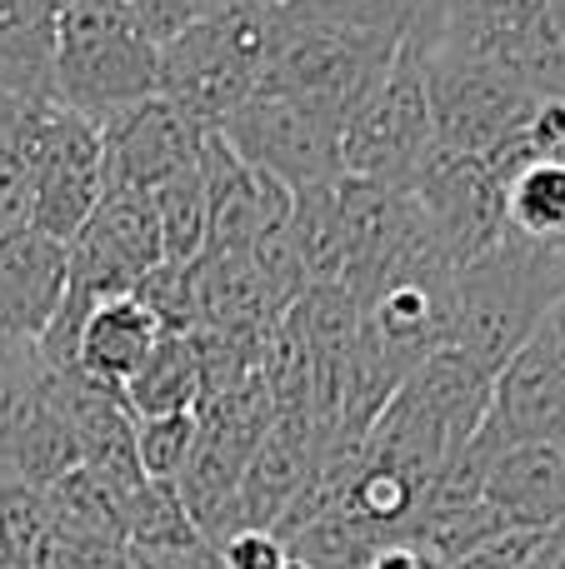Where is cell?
I'll list each match as a JSON object with an SVG mask.
<instances>
[{"label":"cell","mask_w":565,"mask_h":569,"mask_svg":"<svg viewBox=\"0 0 565 569\" xmlns=\"http://www.w3.org/2000/svg\"><path fill=\"white\" fill-rule=\"evenodd\" d=\"M426 10V0H290L286 16L316 20V26L376 30V36H406L410 20Z\"/></svg>","instance_id":"cell-20"},{"label":"cell","mask_w":565,"mask_h":569,"mask_svg":"<svg viewBox=\"0 0 565 569\" xmlns=\"http://www.w3.org/2000/svg\"><path fill=\"white\" fill-rule=\"evenodd\" d=\"M340 110L300 96H250L236 116L220 126V136L236 146L246 166L266 180L296 190L336 186L340 170Z\"/></svg>","instance_id":"cell-5"},{"label":"cell","mask_w":565,"mask_h":569,"mask_svg":"<svg viewBox=\"0 0 565 569\" xmlns=\"http://www.w3.org/2000/svg\"><path fill=\"white\" fill-rule=\"evenodd\" d=\"M160 260L166 256H160L150 196L106 190L96 216L86 220V230L66 246V295H60V305L76 315H90V305L110 300V295H136V284Z\"/></svg>","instance_id":"cell-8"},{"label":"cell","mask_w":565,"mask_h":569,"mask_svg":"<svg viewBox=\"0 0 565 569\" xmlns=\"http://www.w3.org/2000/svg\"><path fill=\"white\" fill-rule=\"evenodd\" d=\"M565 440V315L551 310L526 335L516 355L490 380V405L476 440L466 445L480 460H496L516 445H561Z\"/></svg>","instance_id":"cell-6"},{"label":"cell","mask_w":565,"mask_h":569,"mask_svg":"<svg viewBox=\"0 0 565 569\" xmlns=\"http://www.w3.org/2000/svg\"><path fill=\"white\" fill-rule=\"evenodd\" d=\"M430 150H436V126H430L426 70L420 56L400 46L396 60L360 90V100L340 120V170L406 190Z\"/></svg>","instance_id":"cell-3"},{"label":"cell","mask_w":565,"mask_h":569,"mask_svg":"<svg viewBox=\"0 0 565 569\" xmlns=\"http://www.w3.org/2000/svg\"><path fill=\"white\" fill-rule=\"evenodd\" d=\"M200 440L196 410L180 415H156V420H136V465L146 485H176L186 475L190 455Z\"/></svg>","instance_id":"cell-19"},{"label":"cell","mask_w":565,"mask_h":569,"mask_svg":"<svg viewBox=\"0 0 565 569\" xmlns=\"http://www.w3.org/2000/svg\"><path fill=\"white\" fill-rule=\"evenodd\" d=\"M156 96L170 100L180 116H190L200 130H220L250 96L256 76L210 36L206 26H190L156 56Z\"/></svg>","instance_id":"cell-10"},{"label":"cell","mask_w":565,"mask_h":569,"mask_svg":"<svg viewBox=\"0 0 565 569\" xmlns=\"http://www.w3.org/2000/svg\"><path fill=\"white\" fill-rule=\"evenodd\" d=\"M500 220L511 240L565 250V160H516L500 176Z\"/></svg>","instance_id":"cell-15"},{"label":"cell","mask_w":565,"mask_h":569,"mask_svg":"<svg viewBox=\"0 0 565 569\" xmlns=\"http://www.w3.org/2000/svg\"><path fill=\"white\" fill-rule=\"evenodd\" d=\"M256 6H276V10H286V6H290V0H256Z\"/></svg>","instance_id":"cell-24"},{"label":"cell","mask_w":565,"mask_h":569,"mask_svg":"<svg viewBox=\"0 0 565 569\" xmlns=\"http://www.w3.org/2000/svg\"><path fill=\"white\" fill-rule=\"evenodd\" d=\"M400 40L376 36V30H346V26H316V20L286 16L280 46L270 66L260 70L256 96H300L346 116L360 100V90L396 60Z\"/></svg>","instance_id":"cell-7"},{"label":"cell","mask_w":565,"mask_h":569,"mask_svg":"<svg viewBox=\"0 0 565 569\" xmlns=\"http://www.w3.org/2000/svg\"><path fill=\"white\" fill-rule=\"evenodd\" d=\"M0 96L56 100V10L40 0H0Z\"/></svg>","instance_id":"cell-14"},{"label":"cell","mask_w":565,"mask_h":569,"mask_svg":"<svg viewBox=\"0 0 565 569\" xmlns=\"http://www.w3.org/2000/svg\"><path fill=\"white\" fill-rule=\"evenodd\" d=\"M561 455H565V440H561Z\"/></svg>","instance_id":"cell-25"},{"label":"cell","mask_w":565,"mask_h":569,"mask_svg":"<svg viewBox=\"0 0 565 569\" xmlns=\"http://www.w3.org/2000/svg\"><path fill=\"white\" fill-rule=\"evenodd\" d=\"M220 569H290V550L276 530H236L216 545Z\"/></svg>","instance_id":"cell-22"},{"label":"cell","mask_w":565,"mask_h":569,"mask_svg":"<svg viewBox=\"0 0 565 569\" xmlns=\"http://www.w3.org/2000/svg\"><path fill=\"white\" fill-rule=\"evenodd\" d=\"M40 6H50V10H56V16H60V10H66V6H76V0H40Z\"/></svg>","instance_id":"cell-23"},{"label":"cell","mask_w":565,"mask_h":569,"mask_svg":"<svg viewBox=\"0 0 565 569\" xmlns=\"http://www.w3.org/2000/svg\"><path fill=\"white\" fill-rule=\"evenodd\" d=\"M160 340H166V325L150 315L146 300H136V295H110V300L90 305V315L80 320L76 370L120 395V385L150 360V350H156Z\"/></svg>","instance_id":"cell-13"},{"label":"cell","mask_w":565,"mask_h":569,"mask_svg":"<svg viewBox=\"0 0 565 569\" xmlns=\"http://www.w3.org/2000/svg\"><path fill=\"white\" fill-rule=\"evenodd\" d=\"M156 56L120 0H76L56 16V106L106 130L156 100Z\"/></svg>","instance_id":"cell-2"},{"label":"cell","mask_w":565,"mask_h":569,"mask_svg":"<svg viewBox=\"0 0 565 569\" xmlns=\"http://www.w3.org/2000/svg\"><path fill=\"white\" fill-rule=\"evenodd\" d=\"M565 295V250L500 240L480 260L456 270L450 284L446 345L476 375L496 380V370L526 345V335L556 310Z\"/></svg>","instance_id":"cell-1"},{"label":"cell","mask_w":565,"mask_h":569,"mask_svg":"<svg viewBox=\"0 0 565 569\" xmlns=\"http://www.w3.org/2000/svg\"><path fill=\"white\" fill-rule=\"evenodd\" d=\"M480 500L506 530L546 535L565 525V455L561 445L500 450L480 475Z\"/></svg>","instance_id":"cell-12"},{"label":"cell","mask_w":565,"mask_h":569,"mask_svg":"<svg viewBox=\"0 0 565 569\" xmlns=\"http://www.w3.org/2000/svg\"><path fill=\"white\" fill-rule=\"evenodd\" d=\"M290 246H296L306 290L346 284V236H340L336 186H316L290 196Z\"/></svg>","instance_id":"cell-17"},{"label":"cell","mask_w":565,"mask_h":569,"mask_svg":"<svg viewBox=\"0 0 565 569\" xmlns=\"http://www.w3.org/2000/svg\"><path fill=\"white\" fill-rule=\"evenodd\" d=\"M206 400V365H200L196 335H166L150 350V360L120 385V405L130 420H156V415L196 410Z\"/></svg>","instance_id":"cell-16"},{"label":"cell","mask_w":565,"mask_h":569,"mask_svg":"<svg viewBox=\"0 0 565 569\" xmlns=\"http://www.w3.org/2000/svg\"><path fill=\"white\" fill-rule=\"evenodd\" d=\"M136 30L150 40V46H170L176 36H186L190 26H200L210 10V0H126Z\"/></svg>","instance_id":"cell-21"},{"label":"cell","mask_w":565,"mask_h":569,"mask_svg":"<svg viewBox=\"0 0 565 569\" xmlns=\"http://www.w3.org/2000/svg\"><path fill=\"white\" fill-rule=\"evenodd\" d=\"M66 295V250L30 226L0 230V340L36 345Z\"/></svg>","instance_id":"cell-11"},{"label":"cell","mask_w":565,"mask_h":569,"mask_svg":"<svg viewBox=\"0 0 565 569\" xmlns=\"http://www.w3.org/2000/svg\"><path fill=\"white\" fill-rule=\"evenodd\" d=\"M200 136L206 130L190 116H180L170 100H146V106L126 110L120 120H110L100 130L106 140V190H136L150 196L166 180L196 170Z\"/></svg>","instance_id":"cell-9"},{"label":"cell","mask_w":565,"mask_h":569,"mask_svg":"<svg viewBox=\"0 0 565 569\" xmlns=\"http://www.w3.org/2000/svg\"><path fill=\"white\" fill-rule=\"evenodd\" d=\"M406 50L420 56L436 146L450 150V156H496L526 126L531 110L541 106L516 76L486 66V60L456 56V50H416V46Z\"/></svg>","instance_id":"cell-4"},{"label":"cell","mask_w":565,"mask_h":569,"mask_svg":"<svg viewBox=\"0 0 565 569\" xmlns=\"http://www.w3.org/2000/svg\"><path fill=\"white\" fill-rule=\"evenodd\" d=\"M150 210H156L166 266H196L210 240V210H206V190H200L196 170H186V176L166 180L160 190H150Z\"/></svg>","instance_id":"cell-18"}]
</instances>
